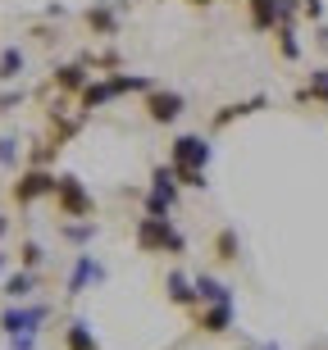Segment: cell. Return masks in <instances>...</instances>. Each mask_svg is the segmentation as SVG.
Wrapping results in <instances>:
<instances>
[{
	"label": "cell",
	"instance_id": "obj_19",
	"mask_svg": "<svg viewBox=\"0 0 328 350\" xmlns=\"http://www.w3.org/2000/svg\"><path fill=\"white\" fill-rule=\"evenodd\" d=\"M60 237H64V246L87 250L96 237H101V223L96 219H60Z\"/></svg>",
	"mask_w": 328,
	"mask_h": 350
},
{
	"label": "cell",
	"instance_id": "obj_15",
	"mask_svg": "<svg viewBox=\"0 0 328 350\" xmlns=\"http://www.w3.org/2000/svg\"><path fill=\"white\" fill-rule=\"evenodd\" d=\"M283 23V0H247V27L260 37H274V27Z\"/></svg>",
	"mask_w": 328,
	"mask_h": 350
},
{
	"label": "cell",
	"instance_id": "obj_12",
	"mask_svg": "<svg viewBox=\"0 0 328 350\" xmlns=\"http://www.w3.org/2000/svg\"><path fill=\"white\" fill-rule=\"evenodd\" d=\"M264 105H269V96H247V100H228V105H219V109L210 114V132H223V128H233L237 118L260 114Z\"/></svg>",
	"mask_w": 328,
	"mask_h": 350
},
{
	"label": "cell",
	"instance_id": "obj_3",
	"mask_svg": "<svg viewBox=\"0 0 328 350\" xmlns=\"http://www.w3.org/2000/svg\"><path fill=\"white\" fill-rule=\"evenodd\" d=\"M55 209H60V219H96V196L87 191V182L78 173H60L55 178Z\"/></svg>",
	"mask_w": 328,
	"mask_h": 350
},
{
	"label": "cell",
	"instance_id": "obj_28",
	"mask_svg": "<svg viewBox=\"0 0 328 350\" xmlns=\"http://www.w3.org/2000/svg\"><path fill=\"white\" fill-rule=\"evenodd\" d=\"M297 5H301V18H310V23H324V14H328L324 0H297Z\"/></svg>",
	"mask_w": 328,
	"mask_h": 350
},
{
	"label": "cell",
	"instance_id": "obj_8",
	"mask_svg": "<svg viewBox=\"0 0 328 350\" xmlns=\"http://www.w3.org/2000/svg\"><path fill=\"white\" fill-rule=\"evenodd\" d=\"M142 114L151 118L155 128H173V123L187 114V96H183V91H173V87H155V91H146V96H142Z\"/></svg>",
	"mask_w": 328,
	"mask_h": 350
},
{
	"label": "cell",
	"instance_id": "obj_27",
	"mask_svg": "<svg viewBox=\"0 0 328 350\" xmlns=\"http://www.w3.org/2000/svg\"><path fill=\"white\" fill-rule=\"evenodd\" d=\"M23 100H27V91H23V87H10V91H0V114H10V109H18Z\"/></svg>",
	"mask_w": 328,
	"mask_h": 350
},
{
	"label": "cell",
	"instance_id": "obj_10",
	"mask_svg": "<svg viewBox=\"0 0 328 350\" xmlns=\"http://www.w3.org/2000/svg\"><path fill=\"white\" fill-rule=\"evenodd\" d=\"M164 300H169L173 310H197L201 305V296H197V278H192V273H183L178 269V264H173L169 273H164Z\"/></svg>",
	"mask_w": 328,
	"mask_h": 350
},
{
	"label": "cell",
	"instance_id": "obj_17",
	"mask_svg": "<svg viewBox=\"0 0 328 350\" xmlns=\"http://www.w3.org/2000/svg\"><path fill=\"white\" fill-rule=\"evenodd\" d=\"M146 191H151V196H160V200H164L169 209H178V205H183V182L173 178V169H169V164H155V169H151V187H146Z\"/></svg>",
	"mask_w": 328,
	"mask_h": 350
},
{
	"label": "cell",
	"instance_id": "obj_9",
	"mask_svg": "<svg viewBox=\"0 0 328 350\" xmlns=\"http://www.w3.org/2000/svg\"><path fill=\"white\" fill-rule=\"evenodd\" d=\"M192 327L205 332V337H233L237 305H197V310H192Z\"/></svg>",
	"mask_w": 328,
	"mask_h": 350
},
{
	"label": "cell",
	"instance_id": "obj_7",
	"mask_svg": "<svg viewBox=\"0 0 328 350\" xmlns=\"http://www.w3.org/2000/svg\"><path fill=\"white\" fill-rule=\"evenodd\" d=\"M123 14H128V0H96V5L82 10V27L96 41H114L123 32Z\"/></svg>",
	"mask_w": 328,
	"mask_h": 350
},
{
	"label": "cell",
	"instance_id": "obj_26",
	"mask_svg": "<svg viewBox=\"0 0 328 350\" xmlns=\"http://www.w3.org/2000/svg\"><path fill=\"white\" fill-rule=\"evenodd\" d=\"M23 159V142L18 137H0V169H18Z\"/></svg>",
	"mask_w": 328,
	"mask_h": 350
},
{
	"label": "cell",
	"instance_id": "obj_35",
	"mask_svg": "<svg viewBox=\"0 0 328 350\" xmlns=\"http://www.w3.org/2000/svg\"><path fill=\"white\" fill-rule=\"evenodd\" d=\"M5 273H10V255H5V250H0V278H5Z\"/></svg>",
	"mask_w": 328,
	"mask_h": 350
},
{
	"label": "cell",
	"instance_id": "obj_13",
	"mask_svg": "<svg viewBox=\"0 0 328 350\" xmlns=\"http://www.w3.org/2000/svg\"><path fill=\"white\" fill-rule=\"evenodd\" d=\"M41 291V273L37 269H14L0 278V296H5V305H14V300H32Z\"/></svg>",
	"mask_w": 328,
	"mask_h": 350
},
{
	"label": "cell",
	"instance_id": "obj_2",
	"mask_svg": "<svg viewBox=\"0 0 328 350\" xmlns=\"http://www.w3.org/2000/svg\"><path fill=\"white\" fill-rule=\"evenodd\" d=\"M55 319V305L51 300H14V305H5L0 310V337H23V332H32V337H41V327Z\"/></svg>",
	"mask_w": 328,
	"mask_h": 350
},
{
	"label": "cell",
	"instance_id": "obj_22",
	"mask_svg": "<svg viewBox=\"0 0 328 350\" xmlns=\"http://www.w3.org/2000/svg\"><path fill=\"white\" fill-rule=\"evenodd\" d=\"M292 100H297V105H324V109H328V68H315Z\"/></svg>",
	"mask_w": 328,
	"mask_h": 350
},
{
	"label": "cell",
	"instance_id": "obj_29",
	"mask_svg": "<svg viewBox=\"0 0 328 350\" xmlns=\"http://www.w3.org/2000/svg\"><path fill=\"white\" fill-rule=\"evenodd\" d=\"M5 346L10 350H37V337H32V332H23V337H5Z\"/></svg>",
	"mask_w": 328,
	"mask_h": 350
},
{
	"label": "cell",
	"instance_id": "obj_37",
	"mask_svg": "<svg viewBox=\"0 0 328 350\" xmlns=\"http://www.w3.org/2000/svg\"><path fill=\"white\" fill-rule=\"evenodd\" d=\"M219 5H247V0H219Z\"/></svg>",
	"mask_w": 328,
	"mask_h": 350
},
{
	"label": "cell",
	"instance_id": "obj_21",
	"mask_svg": "<svg viewBox=\"0 0 328 350\" xmlns=\"http://www.w3.org/2000/svg\"><path fill=\"white\" fill-rule=\"evenodd\" d=\"M64 350H101V337L92 332L87 319H68L64 323Z\"/></svg>",
	"mask_w": 328,
	"mask_h": 350
},
{
	"label": "cell",
	"instance_id": "obj_6",
	"mask_svg": "<svg viewBox=\"0 0 328 350\" xmlns=\"http://www.w3.org/2000/svg\"><path fill=\"white\" fill-rule=\"evenodd\" d=\"M55 178H60L55 169H37V164H27V169H18V178H14L10 200L18 209L37 205V200H51V196H55Z\"/></svg>",
	"mask_w": 328,
	"mask_h": 350
},
{
	"label": "cell",
	"instance_id": "obj_18",
	"mask_svg": "<svg viewBox=\"0 0 328 350\" xmlns=\"http://www.w3.org/2000/svg\"><path fill=\"white\" fill-rule=\"evenodd\" d=\"M197 278V296L201 305H237V291L223 278H214V273H192Z\"/></svg>",
	"mask_w": 328,
	"mask_h": 350
},
{
	"label": "cell",
	"instance_id": "obj_20",
	"mask_svg": "<svg viewBox=\"0 0 328 350\" xmlns=\"http://www.w3.org/2000/svg\"><path fill=\"white\" fill-rule=\"evenodd\" d=\"M274 51L283 64H297L301 59V32H297V23H278L274 27Z\"/></svg>",
	"mask_w": 328,
	"mask_h": 350
},
{
	"label": "cell",
	"instance_id": "obj_5",
	"mask_svg": "<svg viewBox=\"0 0 328 350\" xmlns=\"http://www.w3.org/2000/svg\"><path fill=\"white\" fill-rule=\"evenodd\" d=\"M105 278H110L105 264L96 260L92 250H78V255L68 260V273H64V296L78 300V296H87V291H96V286H105Z\"/></svg>",
	"mask_w": 328,
	"mask_h": 350
},
{
	"label": "cell",
	"instance_id": "obj_14",
	"mask_svg": "<svg viewBox=\"0 0 328 350\" xmlns=\"http://www.w3.org/2000/svg\"><path fill=\"white\" fill-rule=\"evenodd\" d=\"M242 255H247V246H242V232H237L233 223L214 228V237H210V260L214 264H242Z\"/></svg>",
	"mask_w": 328,
	"mask_h": 350
},
{
	"label": "cell",
	"instance_id": "obj_31",
	"mask_svg": "<svg viewBox=\"0 0 328 350\" xmlns=\"http://www.w3.org/2000/svg\"><path fill=\"white\" fill-rule=\"evenodd\" d=\"M242 350H283L278 341H242Z\"/></svg>",
	"mask_w": 328,
	"mask_h": 350
},
{
	"label": "cell",
	"instance_id": "obj_36",
	"mask_svg": "<svg viewBox=\"0 0 328 350\" xmlns=\"http://www.w3.org/2000/svg\"><path fill=\"white\" fill-rule=\"evenodd\" d=\"M5 232H10V219H5V214H0V241H5Z\"/></svg>",
	"mask_w": 328,
	"mask_h": 350
},
{
	"label": "cell",
	"instance_id": "obj_23",
	"mask_svg": "<svg viewBox=\"0 0 328 350\" xmlns=\"http://www.w3.org/2000/svg\"><path fill=\"white\" fill-rule=\"evenodd\" d=\"M23 73H27L23 46H5V51H0V82H18Z\"/></svg>",
	"mask_w": 328,
	"mask_h": 350
},
{
	"label": "cell",
	"instance_id": "obj_33",
	"mask_svg": "<svg viewBox=\"0 0 328 350\" xmlns=\"http://www.w3.org/2000/svg\"><path fill=\"white\" fill-rule=\"evenodd\" d=\"M41 14H46V18H55V23H60V18H68V10H64V5H46Z\"/></svg>",
	"mask_w": 328,
	"mask_h": 350
},
{
	"label": "cell",
	"instance_id": "obj_16",
	"mask_svg": "<svg viewBox=\"0 0 328 350\" xmlns=\"http://www.w3.org/2000/svg\"><path fill=\"white\" fill-rule=\"evenodd\" d=\"M114 100H118L114 82H110V78H92V82H87V87H82V96H78V109H82V114H87V118H92L96 109H110V105H114Z\"/></svg>",
	"mask_w": 328,
	"mask_h": 350
},
{
	"label": "cell",
	"instance_id": "obj_32",
	"mask_svg": "<svg viewBox=\"0 0 328 350\" xmlns=\"http://www.w3.org/2000/svg\"><path fill=\"white\" fill-rule=\"evenodd\" d=\"M315 46H319V51H328V23H315Z\"/></svg>",
	"mask_w": 328,
	"mask_h": 350
},
{
	"label": "cell",
	"instance_id": "obj_25",
	"mask_svg": "<svg viewBox=\"0 0 328 350\" xmlns=\"http://www.w3.org/2000/svg\"><path fill=\"white\" fill-rule=\"evenodd\" d=\"M183 191H210V169H173Z\"/></svg>",
	"mask_w": 328,
	"mask_h": 350
},
{
	"label": "cell",
	"instance_id": "obj_4",
	"mask_svg": "<svg viewBox=\"0 0 328 350\" xmlns=\"http://www.w3.org/2000/svg\"><path fill=\"white\" fill-rule=\"evenodd\" d=\"M169 169H210L214 164V146L205 132H178L169 142V155H164Z\"/></svg>",
	"mask_w": 328,
	"mask_h": 350
},
{
	"label": "cell",
	"instance_id": "obj_24",
	"mask_svg": "<svg viewBox=\"0 0 328 350\" xmlns=\"http://www.w3.org/2000/svg\"><path fill=\"white\" fill-rule=\"evenodd\" d=\"M46 260H51V255H46V246H41L37 237H23V241H18V269H46Z\"/></svg>",
	"mask_w": 328,
	"mask_h": 350
},
{
	"label": "cell",
	"instance_id": "obj_30",
	"mask_svg": "<svg viewBox=\"0 0 328 350\" xmlns=\"http://www.w3.org/2000/svg\"><path fill=\"white\" fill-rule=\"evenodd\" d=\"M32 37H37L41 46H55V41H60V32H55V27H46V23H37V27H32Z\"/></svg>",
	"mask_w": 328,
	"mask_h": 350
},
{
	"label": "cell",
	"instance_id": "obj_1",
	"mask_svg": "<svg viewBox=\"0 0 328 350\" xmlns=\"http://www.w3.org/2000/svg\"><path fill=\"white\" fill-rule=\"evenodd\" d=\"M132 241H137L142 255H160V260H173V264L187 255V232L173 219H155V214H137Z\"/></svg>",
	"mask_w": 328,
	"mask_h": 350
},
{
	"label": "cell",
	"instance_id": "obj_34",
	"mask_svg": "<svg viewBox=\"0 0 328 350\" xmlns=\"http://www.w3.org/2000/svg\"><path fill=\"white\" fill-rule=\"evenodd\" d=\"M192 10H210V5H219V0H187Z\"/></svg>",
	"mask_w": 328,
	"mask_h": 350
},
{
	"label": "cell",
	"instance_id": "obj_11",
	"mask_svg": "<svg viewBox=\"0 0 328 350\" xmlns=\"http://www.w3.org/2000/svg\"><path fill=\"white\" fill-rule=\"evenodd\" d=\"M87 82H92V68L82 64V59H68V64H55V68H51V87H55V96H68V100H78Z\"/></svg>",
	"mask_w": 328,
	"mask_h": 350
}]
</instances>
